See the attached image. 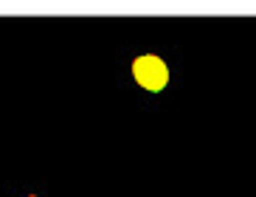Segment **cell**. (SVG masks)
Wrapping results in <instances>:
<instances>
[{
  "label": "cell",
  "mask_w": 256,
  "mask_h": 197,
  "mask_svg": "<svg viewBox=\"0 0 256 197\" xmlns=\"http://www.w3.org/2000/svg\"><path fill=\"white\" fill-rule=\"evenodd\" d=\"M132 76H136V82L141 84L144 90L150 93H158L166 88L169 82V68H166V62L155 54H144L132 62Z\"/></svg>",
  "instance_id": "obj_1"
},
{
  "label": "cell",
  "mask_w": 256,
  "mask_h": 197,
  "mask_svg": "<svg viewBox=\"0 0 256 197\" xmlns=\"http://www.w3.org/2000/svg\"><path fill=\"white\" fill-rule=\"evenodd\" d=\"M31 197H34V194H31Z\"/></svg>",
  "instance_id": "obj_2"
}]
</instances>
